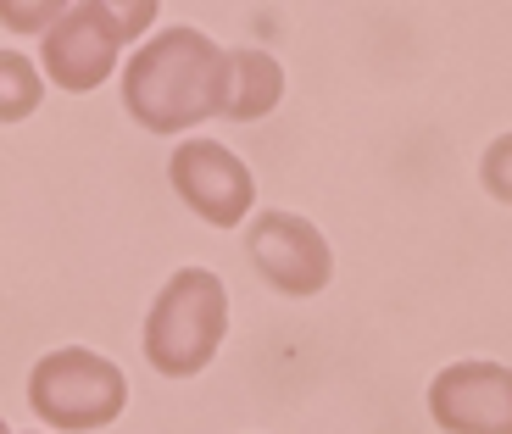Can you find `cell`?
Returning <instances> with one entry per match:
<instances>
[{
    "label": "cell",
    "mask_w": 512,
    "mask_h": 434,
    "mask_svg": "<svg viewBox=\"0 0 512 434\" xmlns=\"http://www.w3.org/2000/svg\"><path fill=\"white\" fill-rule=\"evenodd\" d=\"M223 78H229V51H218L195 28H162L128 62L123 101L134 123H145L151 134H179L223 112Z\"/></svg>",
    "instance_id": "cell-1"
},
{
    "label": "cell",
    "mask_w": 512,
    "mask_h": 434,
    "mask_svg": "<svg viewBox=\"0 0 512 434\" xmlns=\"http://www.w3.org/2000/svg\"><path fill=\"white\" fill-rule=\"evenodd\" d=\"M229 334V290L218 273L179 268L145 318V362L162 379H195Z\"/></svg>",
    "instance_id": "cell-2"
},
{
    "label": "cell",
    "mask_w": 512,
    "mask_h": 434,
    "mask_svg": "<svg viewBox=\"0 0 512 434\" xmlns=\"http://www.w3.org/2000/svg\"><path fill=\"white\" fill-rule=\"evenodd\" d=\"M151 23H156V0H123V6L117 0H78L45 34V73L67 95L95 90L117 67V51L134 34H145Z\"/></svg>",
    "instance_id": "cell-3"
},
{
    "label": "cell",
    "mask_w": 512,
    "mask_h": 434,
    "mask_svg": "<svg viewBox=\"0 0 512 434\" xmlns=\"http://www.w3.org/2000/svg\"><path fill=\"white\" fill-rule=\"evenodd\" d=\"M28 401L51 429H106L128 407V379L117 362L95 357L84 345H62L34 362Z\"/></svg>",
    "instance_id": "cell-4"
},
{
    "label": "cell",
    "mask_w": 512,
    "mask_h": 434,
    "mask_svg": "<svg viewBox=\"0 0 512 434\" xmlns=\"http://www.w3.org/2000/svg\"><path fill=\"white\" fill-rule=\"evenodd\" d=\"M173 190L195 217H206L212 229H240V217L256 206V179L251 167L218 140H184L173 151Z\"/></svg>",
    "instance_id": "cell-5"
},
{
    "label": "cell",
    "mask_w": 512,
    "mask_h": 434,
    "mask_svg": "<svg viewBox=\"0 0 512 434\" xmlns=\"http://www.w3.org/2000/svg\"><path fill=\"white\" fill-rule=\"evenodd\" d=\"M245 245H251L256 273L284 295H318L334 273L329 240L295 212H262L251 223V240Z\"/></svg>",
    "instance_id": "cell-6"
},
{
    "label": "cell",
    "mask_w": 512,
    "mask_h": 434,
    "mask_svg": "<svg viewBox=\"0 0 512 434\" xmlns=\"http://www.w3.org/2000/svg\"><path fill=\"white\" fill-rule=\"evenodd\" d=\"M429 412L446 434H512V368L451 362L429 384Z\"/></svg>",
    "instance_id": "cell-7"
},
{
    "label": "cell",
    "mask_w": 512,
    "mask_h": 434,
    "mask_svg": "<svg viewBox=\"0 0 512 434\" xmlns=\"http://www.w3.org/2000/svg\"><path fill=\"white\" fill-rule=\"evenodd\" d=\"M284 95V67L268 51H229V78H223V117L229 123H256L268 117Z\"/></svg>",
    "instance_id": "cell-8"
},
{
    "label": "cell",
    "mask_w": 512,
    "mask_h": 434,
    "mask_svg": "<svg viewBox=\"0 0 512 434\" xmlns=\"http://www.w3.org/2000/svg\"><path fill=\"white\" fill-rule=\"evenodd\" d=\"M39 95H45V78H39L17 51H0V123L28 117L39 106Z\"/></svg>",
    "instance_id": "cell-9"
},
{
    "label": "cell",
    "mask_w": 512,
    "mask_h": 434,
    "mask_svg": "<svg viewBox=\"0 0 512 434\" xmlns=\"http://www.w3.org/2000/svg\"><path fill=\"white\" fill-rule=\"evenodd\" d=\"M485 190L512 206V134H501V140L485 151Z\"/></svg>",
    "instance_id": "cell-10"
},
{
    "label": "cell",
    "mask_w": 512,
    "mask_h": 434,
    "mask_svg": "<svg viewBox=\"0 0 512 434\" xmlns=\"http://www.w3.org/2000/svg\"><path fill=\"white\" fill-rule=\"evenodd\" d=\"M62 12L67 6H12V0H0V23H45V34L62 23Z\"/></svg>",
    "instance_id": "cell-11"
},
{
    "label": "cell",
    "mask_w": 512,
    "mask_h": 434,
    "mask_svg": "<svg viewBox=\"0 0 512 434\" xmlns=\"http://www.w3.org/2000/svg\"><path fill=\"white\" fill-rule=\"evenodd\" d=\"M0 434H12V429H6V423H0Z\"/></svg>",
    "instance_id": "cell-12"
}]
</instances>
